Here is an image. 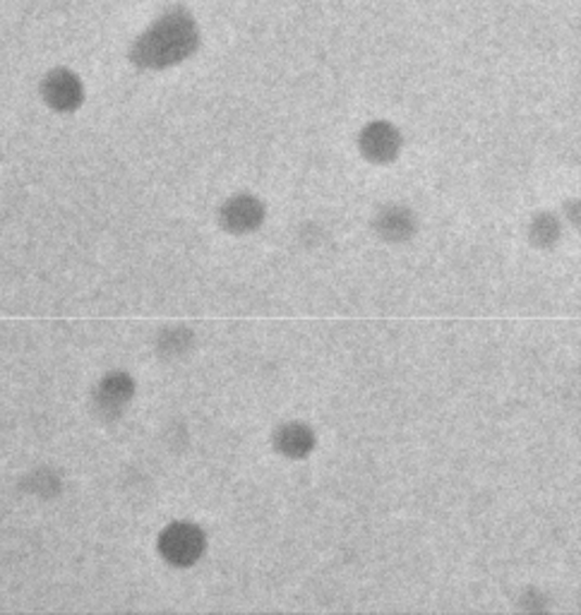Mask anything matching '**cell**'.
Masks as SVG:
<instances>
[{"label": "cell", "mask_w": 581, "mask_h": 615, "mask_svg": "<svg viewBox=\"0 0 581 615\" xmlns=\"http://www.w3.org/2000/svg\"><path fill=\"white\" fill-rule=\"evenodd\" d=\"M193 49V31L178 15H164L132 47V61L142 68H169Z\"/></svg>", "instance_id": "obj_1"}, {"label": "cell", "mask_w": 581, "mask_h": 615, "mask_svg": "<svg viewBox=\"0 0 581 615\" xmlns=\"http://www.w3.org/2000/svg\"><path fill=\"white\" fill-rule=\"evenodd\" d=\"M205 548L207 536L195 522H173L159 536V553L173 567H193Z\"/></svg>", "instance_id": "obj_2"}, {"label": "cell", "mask_w": 581, "mask_h": 615, "mask_svg": "<svg viewBox=\"0 0 581 615\" xmlns=\"http://www.w3.org/2000/svg\"><path fill=\"white\" fill-rule=\"evenodd\" d=\"M267 207L260 197L253 193H238L223 200L219 207V227L231 236H248L262 227Z\"/></svg>", "instance_id": "obj_3"}, {"label": "cell", "mask_w": 581, "mask_h": 615, "mask_svg": "<svg viewBox=\"0 0 581 615\" xmlns=\"http://www.w3.org/2000/svg\"><path fill=\"white\" fill-rule=\"evenodd\" d=\"M401 144H404L401 132L387 120L367 123L359 136V150L363 159L377 166L397 162V156L401 154Z\"/></svg>", "instance_id": "obj_4"}, {"label": "cell", "mask_w": 581, "mask_h": 615, "mask_svg": "<svg viewBox=\"0 0 581 615\" xmlns=\"http://www.w3.org/2000/svg\"><path fill=\"white\" fill-rule=\"evenodd\" d=\"M41 97L53 111L59 114H70V111L80 108L85 99L82 80L68 68L51 71L41 82Z\"/></svg>", "instance_id": "obj_5"}, {"label": "cell", "mask_w": 581, "mask_h": 615, "mask_svg": "<svg viewBox=\"0 0 581 615\" xmlns=\"http://www.w3.org/2000/svg\"><path fill=\"white\" fill-rule=\"evenodd\" d=\"M373 229L377 233V239H383L385 243H406L409 239L416 236L418 221L411 207L401 203H389L377 209V215L373 219Z\"/></svg>", "instance_id": "obj_6"}, {"label": "cell", "mask_w": 581, "mask_h": 615, "mask_svg": "<svg viewBox=\"0 0 581 615\" xmlns=\"http://www.w3.org/2000/svg\"><path fill=\"white\" fill-rule=\"evenodd\" d=\"M272 445L279 454L286 457V460L300 462L308 460L312 450H315L318 435L304 421H288L274 431Z\"/></svg>", "instance_id": "obj_7"}, {"label": "cell", "mask_w": 581, "mask_h": 615, "mask_svg": "<svg viewBox=\"0 0 581 615\" xmlns=\"http://www.w3.org/2000/svg\"><path fill=\"white\" fill-rule=\"evenodd\" d=\"M563 236V223L553 212H541L531 219L529 227V239L539 248H553V245Z\"/></svg>", "instance_id": "obj_8"}, {"label": "cell", "mask_w": 581, "mask_h": 615, "mask_svg": "<svg viewBox=\"0 0 581 615\" xmlns=\"http://www.w3.org/2000/svg\"><path fill=\"white\" fill-rule=\"evenodd\" d=\"M135 383L128 375L116 373L108 375L102 385H99V399H102L104 407H122L130 399Z\"/></svg>", "instance_id": "obj_9"}]
</instances>
